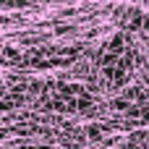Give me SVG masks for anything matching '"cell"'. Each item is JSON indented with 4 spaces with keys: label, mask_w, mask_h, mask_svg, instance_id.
I'll return each mask as SVG.
<instances>
[{
    "label": "cell",
    "mask_w": 149,
    "mask_h": 149,
    "mask_svg": "<svg viewBox=\"0 0 149 149\" xmlns=\"http://www.w3.org/2000/svg\"><path fill=\"white\" fill-rule=\"evenodd\" d=\"M0 139H3V131H0Z\"/></svg>",
    "instance_id": "obj_1"
}]
</instances>
